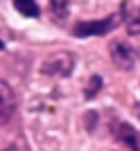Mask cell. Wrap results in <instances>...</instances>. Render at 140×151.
<instances>
[{
  "mask_svg": "<svg viewBox=\"0 0 140 151\" xmlns=\"http://www.w3.org/2000/svg\"><path fill=\"white\" fill-rule=\"evenodd\" d=\"M134 111H136V115L140 117V104H136V106H134Z\"/></svg>",
  "mask_w": 140,
  "mask_h": 151,
  "instance_id": "cell-10",
  "label": "cell"
},
{
  "mask_svg": "<svg viewBox=\"0 0 140 151\" xmlns=\"http://www.w3.org/2000/svg\"><path fill=\"white\" fill-rule=\"evenodd\" d=\"M50 7H52V16L57 20L66 18V14H68V0H50Z\"/></svg>",
  "mask_w": 140,
  "mask_h": 151,
  "instance_id": "cell-8",
  "label": "cell"
},
{
  "mask_svg": "<svg viewBox=\"0 0 140 151\" xmlns=\"http://www.w3.org/2000/svg\"><path fill=\"white\" fill-rule=\"evenodd\" d=\"M72 68H75V59H72V54H68V52H54V54L48 57L43 61V65H41V70L50 77H68L70 72H72Z\"/></svg>",
  "mask_w": 140,
  "mask_h": 151,
  "instance_id": "cell-2",
  "label": "cell"
},
{
  "mask_svg": "<svg viewBox=\"0 0 140 151\" xmlns=\"http://www.w3.org/2000/svg\"><path fill=\"white\" fill-rule=\"evenodd\" d=\"M14 7H16V12L23 14V16H27V18H36L38 14V5L36 0H14Z\"/></svg>",
  "mask_w": 140,
  "mask_h": 151,
  "instance_id": "cell-7",
  "label": "cell"
},
{
  "mask_svg": "<svg viewBox=\"0 0 140 151\" xmlns=\"http://www.w3.org/2000/svg\"><path fill=\"white\" fill-rule=\"evenodd\" d=\"M122 20L131 34H140V0H124Z\"/></svg>",
  "mask_w": 140,
  "mask_h": 151,
  "instance_id": "cell-6",
  "label": "cell"
},
{
  "mask_svg": "<svg viewBox=\"0 0 140 151\" xmlns=\"http://www.w3.org/2000/svg\"><path fill=\"white\" fill-rule=\"evenodd\" d=\"M88 81L90 83L86 86V99H93V97L97 95V90L102 88V79H100V77H90Z\"/></svg>",
  "mask_w": 140,
  "mask_h": 151,
  "instance_id": "cell-9",
  "label": "cell"
},
{
  "mask_svg": "<svg viewBox=\"0 0 140 151\" xmlns=\"http://www.w3.org/2000/svg\"><path fill=\"white\" fill-rule=\"evenodd\" d=\"M16 115V95L9 83L0 79V126H7Z\"/></svg>",
  "mask_w": 140,
  "mask_h": 151,
  "instance_id": "cell-3",
  "label": "cell"
},
{
  "mask_svg": "<svg viewBox=\"0 0 140 151\" xmlns=\"http://www.w3.org/2000/svg\"><path fill=\"white\" fill-rule=\"evenodd\" d=\"M113 133H115V138H118V142H122L129 151H140V131L138 129H134L127 122H115Z\"/></svg>",
  "mask_w": 140,
  "mask_h": 151,
  "instance_id": "cell-4",
  "label": "cell"
},
{
  "mask_svg": "<svg viewBox=\"0 0 140 151\" xmlns=\"http://www.w3.org/2000/svg\"><path fill=\"white\" fill-rule=\"evenodd\" d=\"M118 23H120V16H106V18H100V20H84V23H77V25L72 27V34H75L77 38L104 36V34H108Z\"/></svg>",
  "mask_w": 140,
  "mask_h": 151,
  "instance_id": "cell-1",
  "label": "cell"
},
{
  "mask_svg": "<svg viewBox=\"0 0 140 151\" xmlns=\"http://www.w3.org/2000/svg\"><path fill=\"white\" fill-rule=\"evenodd\" d=\"M111 57H113V63L122 70H131L136 65V52L120 41L111 43Z\"/></svg>",
  "mask_w": 140,
  "mask_h": 151,
  "instance_id": "cell-5",
  "label": "cell"
},
{
  "mask_svg": "<svg viewBox=\"0 0 140 151\" xmlns=\"http://www.w3.org/2000/svg\"><path fill=\"white\" fill-rule=\"evenodd\" d=\"M0 50H5V43H2V41H0Z\"/></svg>",
  "mask_w": 140,
  "mask_h": 151,
  "instance_id": "cell-11",
  "label": "cell"
}]
</instances>
